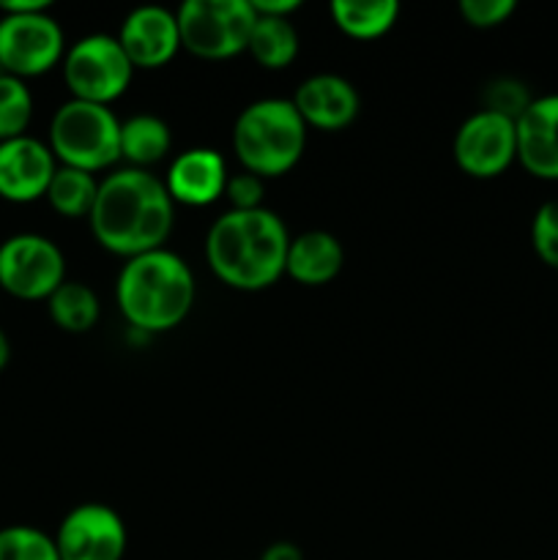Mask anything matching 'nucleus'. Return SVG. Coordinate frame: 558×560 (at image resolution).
<instances>
[{"label": "nucleus", "mask_w": 558, "mask_h": 560, "mask_svg": "<svg viewBox=\"0 0 558 560\" xmlns=\"http://www.w3.org/2000/svg\"><path fill=\"white\" fill-rule=\"evenodd\" d=\"M260 560H304V552L293 541H274L263 550Z\"/></svg>", "instance_id": "30"}, {"label": "nucleus", "mask_w": 558, "mask_h": 560, "mask_svg": "<svg viewBox=\"0 0 558 560\" xmlns=\"http://www.w3.org/2000/svg\"><path fill=\"white\" fill-rule=\"evenodd\" d=\"M60 560H124L129 530L107 503H80L55 530Z\"/></svg>", "instance_id": "10"}, {"label": "nucleus", "mask_w": 558, "mask_h": 560, "mask_svg": "<svg viewBox=\"0 0 558 560\" xmlns=\"http://www.w3.org/2000/svg\"><path fill=\"white\" fill-rule=\"evenodd\" d=\"M531 246L545 266L558 271V197L536 208L531 222Z\"/></svg>", "instance_id": "25"}, {"label": "nucleus", "mask_w": 558, "mask_h": 560, "mask_svg": "<svg viewBox=\"0 0 558 560\" xmlns=\"http://www.w3.org/2000/svg\"><path fill=\"white\" fill-rule=\"evenodd\" d=\"M33 120V93L25 80L0 71V142L27 135Z\"/></svg>", "instance_id": "23"}, {"label": "nucleus", "mask_w": 558, "mask_h": 560, "mask_svg": "<svg viewBox=\"0 0 558 560\" xmlns=\"http://www.w3.org/2000/svg\"><path fill=\"white\" fill-rule=\"evenodd\" d=\"M9 361H11V342H9V334H5L3 328H0V372H3L5 366H9Z\"/></svg>", "instance_id": "32"}, {"label": "nucleus", "mask_w": 558, "mask_h": 560, "mask_svg": "<svg viewBox=\"0 0 558 560\" xmlns=\"http://www.w3.org/2000/svg\"><path fill=\"white\" fill-rule=\"evenodd\" d=\"M518 3L514 0H463L460 14L470 27H498L514 14Z\"/></svg>", "instance_id": "27"}, {"label": "nucleus", "mask_w": 558, "mask_h": 560, "mask_svg": "<svg viewBox=\"0 0 558 560\" xmlns=\"http://www.w3.org/2000/svg\"><path fill=\"white\" fill-rule=\"evenodd\" d=\"M257 16H290L301 9L299 0H252Z\"/></svg>", "instance_id": "29"}, {"label": "nucleus", "mask_w": 558, "mask_h": 560, "mask_svg": "<svg viewBox=\"0 0 558 560\" xmlns=\"http://www.w3.org/2000/svg\"><path fill=\"white\" fill-rule=\"evenodd\" d=\"M118 42L135 69H159V66L170 63L184 47L178 14L159 3L137 5L120 22Z\"/></svg>", "instance_id": "12"}, {"label": "nucleus", "mask_w": 558, "mask_h": 560, "mask_svg": "<svg viewBox=\"0 0 558 560\" xmlns=\"http://www.w3.org/2000/svg\"><path fill=\"white\" fill-rule=\"evenodd\" d=\"M288 246V228L271 208H230L208 228L206 260L228 288L255 293L282 277Z\"/></svg>", "instance_id": "2"}, {"label": "nucleus", "mask_w": 558, "mask_h": 560, "mask_svg": "<svg viewBox=\"0 0 558 560\" xmlns=\"http://www.w3.org/2000/svg\"><path fill=\"white\" fill-rule=\"evenodd\" d=\"M173 148V131L164 118L153 113H137L120 120V159L129 167L148 170L151 164L162 162Z\"/></svg>", "instance_id": "18"}, {"label": "nucleus", "mask_w": 558, "mask_h": 560, "mask_svg": "<svg viewBox=\"0 0 558 560\" xmlns=\"http://www.w3.org/2000/svg\"><path fill=\"white\" fill-rule=\"evenodd\" d=\"M518 162L534 178L558 180V93L534 96L525 113L514 120Z\"/></svg>", "instance_id": "15"}, {"label": "nucleus", "mask_w": 558, "mask_h": 560, "mask_svg": "<svg viewBox=\"0 0 558 560\" xmlns=\"http://www.w3.org/2000/svg\"><path fill=\"white\" fill-rule=\"evenodd\" d=\"M49 317L55 326L66 334H85L96 326L102 315V304L91 284L66 279L58 290L47 299Z\"/></svg>", "instance_id": "20"}, {"label": "nucleus", "mask_w": 558, "mask_h": 560, "mask_svg": "<svg viewBox=\"0 0 558 560\" xmlns=\"http://www.w3.org/2000/svg\"><path fill=\"white\" fill-rule=\"evenodd\" d=\"M345 249L337 235L326 230H306L301 235H290L288 260H284V273L306 288L326 284L342 271Z\"/></svg>", "instance_id": "17"}, {"label": "nucleus", "mask_w": 558, "mask_h": 560, "mask_svg": "<svg viewBox=\"0 0 558 560\" xmlns=\"http://www.w3.org/2000/svg\"><path fill=\"white\" fill-rule=\"evenodd\" d=\"M290 102L295 104L299 115L304 118L306 129L315 126V129L323 131H339L350 126L361 107L359 91L353 88V82L332 74V71L312 74L304 82H299Z\"/></svg>", "instance_id": "14"}, {"label": "nucleus", "mask_w": 558, "mask_h": 560, "mask_svg": "<svg viewBox=\"0 0 558 560\" xmlns=\"http://www.w3.org/2000/svg\"><path fill=\"white\" fill-rule=\"evenodd\" d=\"M301 38L290 16H257L246 52L266 69H288L299 58Z\"/></svg>", "instance_id": "19"}, {"label": "nucleus", "mask_w": 558, "mask_h": 560, "mask_svg": "<svg viewBox=\"0 0 558 560\" xmlns=\"http://www.w3.org/2000/svg\"><path fill=\"white\" fill-rule=\"evenodd\" d=\"M47 145L58 164L96 175L120 159V120L107 104L69 98L53 113Z\"/></svg>", "instance_id": "5"}, {"label": "nucleus", "mask_w": 558, "mask_h": 560, "mask_svg": "<svg viewBox=\"0 0 558 560\" xmlns=\"http://www.w3.org/2000/svg\"><path fill=\"white\" fill-rule=\"evenodd\" d=\"M0 560H60L55 539L33 525L0 528Z\"/></svg>", "instance_id": "24"}, {"label": "nucleus", "mask_w": 558, "mask_h": 560, "mask_svg": "<svg viewBox=\"0 0 558 560\" xmlns=\"http://www.w3.org/2000/svg\"><path fill=\"white\" fill-rule=\"evenodd\" d=\"M58 159L44 140L33 135L0 142V197L5 202H36L47 195Z\"/></svg>", "instance_id": "13"}, {"label": "nucleus", "mask_w": 558, "mask_h": 560, "mask_svg": "<svg viewBox=\"0 0 558 560\" xmlns=\"http://www.w3.org/2000/svg\"><path fill=\"white\" fill-rule=\"evenodd\" d=\"M306 124L290 98L266 96L246 104L233 124V151L246 173L277 178L301 162Z\"/></svg>", "instance_id": "4"}, {"label": "nucleus", "mask_w": 558, "mask_h": 560, "mask_svg": "<svg viewBox=\"0 0 558 560\" xmlns=\"http://www.w3.org/2000/svg\"><path fill=\"white\" fill-rule=\"evenodd\" d=\"M66 282V255L42 233H14L0 244V290L20 301H47Z\"/></svg>", "instance_id": "9"}, {"label": "nucleus", "mask_w": 558, "mask_h": 560, "mask_svg": "<svg viewBox=\"0 0 558 560\" xmlns=\"http://www.w3.org/2000/svg\"><path fill=\"white\" fill-rule=\"evenodd\" d=\"M263 178H257L255 173H241L228 175V186H224V197L230 200L233 211H252V208H263Z\"/></svg>", "instance_id": "28"}, {"label": "nucleus", "mask_w": 558, "mask_h": 560, "mask_svg": "<svg viewBox=\"0 0 558 560\" xmlns=\"http://www.w3.org/2000/svg\"><path fill=\"white\" fill-rule=\"evenodd\" d=\"M534 102V96L528 93V88L520 80L512 77H501V80H492L485 91V107L490 113L507 115V118L518 120L525 113V107Z\"/></svg>", "instance_id": "26"}, {"label": "nucleus", "mask_w": 558, "mask_h": 560, "mask_svg": "<svg viewBox=\"0 0 558 560\" xmlns=\"http://www.w3.org/2000/svg\"><path fill=\"white\" fill-rule=\"evenodd\" d=\"M175 14L184 49L206 60L246 52L257 20L252 0H184Z\"/></svg>", "instance_id": "7"}, {"label": "nucleus", "mask_w": 558, "mask_h": 560, "mask_svg": "<svg viewBox=\"0 0 558 560\" xmlns=\"http://www.w3.org/2000/svg\"><path fill=\"white\" fill-rule=\"evenodd\" d=\"M454 162L474 178H496L518 159V129L507 115L476 109L454 131Z\"/></svg>", "instance_id": "11"}, {"label": "nucleus", "mask_w": 558, "mask_h": 560, "mask_svg": "<svg viewBox=\"0 0 558 560\" xmlns=\"http://www.w3.org/2000/svg\"><path fill=\"white\" fill-rule=\"evenodd\" d=\"M60 69L71 98L107 104V107L124 96L135 77V63L124 52L118 36L109 33H88L69 44Z\"/></svg>", "instance_id": "6"}, {"label": "nucleus", "mask_w": 558, "mask_h": 560, "mask_svg": "<svg viewBox=\"0 0 558 560\" xmlns=\"http://www.w3.org/2000/svg\"><path fill=\"white\" fill-rule=\"evenodd\" d=\"M332 20L345 36L350 38H377L394 27L399 16L397 0H334Z\"/></svg>", "instance_id": "21"}, {"label": "nucleus", "mask_w": 558, "mask_h": 560, "mask_svg": "<svg viewBox=\"0 0 558 560\" xmlns=\"http://www.w3.org/2000/svg\"><path fill=\"white\" fill-rule=\"evenodd\" d=\"M197 284L189 262L173 249L129 257L115 279V304L131 328L164 334L181 326L195 306Z\"/></svg>", "instance_id": "3"}, {"label": "nucleus", "mask_w": 558, "mask_h": 560, "mask_svg": "<svg viewBox=\"0 0 558 560\" xmlns=\"http://www.w3.org/2000/svg\"><path fill=\"white\" fill-rule=\"evenodd\" d=\"M88 222L93 238L104 249L129 260L162 249L173 233L175 202L164 178L126 164L98 180V195Z\"/></svg>", "instance_id": "1"}, {"label": "nucleus", "mask_w": 558, "mask_h": 560, "mask_svg": "<svg viewBox=\"0 0 558 560\" xmlns=\"http://www.w3.org/2000/svg\"><path fill=\"white\" fill-rule=\"evenodd\" d=\"M49 9V0H0V14H22V11Z\"/></svg>", "instance_id": "31"}, {"label": "nucleus", "mask_w": 558, "mask_h": 560, "mask_svg": "<svg viewBox=\"0 0 558 560\" xmlns=\"http://www.w3.org/2000/svg\"><path fill=\"white\" fill-rule=\"evenodd\" d=\"M98 195V178L93 173L77 167H63L58 164L53 180H49L47 189V202L53 206L55 213L69 219H82L91 217L93 202Z\"/></svg>", "instance_id": "22"}, {"label": "nucleus", "mask_w": 558, "mask_h": 560, "mask_svg": "<svg viewBox=\"0 0 558 560\" xmlns=\"http://www.w3.org/2000/svg\"><path fill=\"white\" fill-rule=\"evenodd\" d=\"M228 162L213 148H186L170 162L167 186L173 202L191 208H206L224 197L228 186Z\"/></svg>", "instance_id": "16"}, {"label": "nucleus", "mask_w": 558, "mask_h": 560, "mask_svg": "<svg viewBox=\"0 0 558 560\" xmlns=\"http://www.w3.org/2000/svg\"><path fill=\"white\" fill-rule=\"evenodd\" d=\"M66 36L60 22L42 11L0 14V71L20 80L53 71L66 55Z\"/></svg>", "instance_id": "8"}]
</instances>
